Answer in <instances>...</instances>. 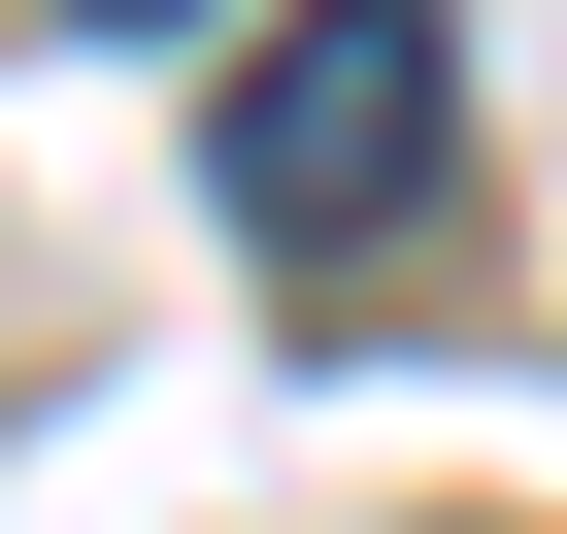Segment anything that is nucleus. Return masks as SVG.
<instances>
[{"instance_id":"obj_1","label":"nucleus","mask_w":567,"mask_h":534,"mask_svg":"<svg viewBox=\"0 0 567 534\" xmlns=\"http://www.w3.org/2000/svg\"><path fill=\"white\" fill-rule=\"evenodd\" d=\"M434 134H467V34H434V0H301V34H267L234 68V234H401L434 201Z\"/></svg>"},{"instance_id":"obj_2","label":"nucleus","mask_w":567,"mask_h":534,"mask_svg":"<svg viewBox=\"0 0 567 534\" xmlns=\"http://www.w3.org/2000/svg\"><path fill=\"white\" fill-rule=\"evenodd\" d=\"M68 34H134V0H68Z\"/></svg>"}]
</instances>
